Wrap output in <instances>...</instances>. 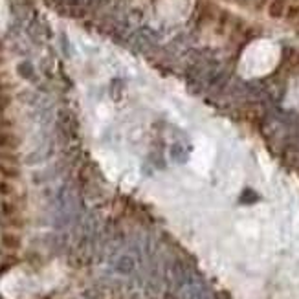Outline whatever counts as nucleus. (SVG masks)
I'll list each match as a JSON object with an SVG mask.
<instances>
[{
    "mask_svg": "<svg viewBox=\"0 0 299 299\" xmlns=\"http://www.w3.org/2000/svg\"><path fill=\"white\" fill-rule=\"evenodd\" d=\"M6 24H8V6L6 0H0V31L4 30Z\"/></svg>",
    "mask_w": 299,
    "mask_h": 299,
    "instance_id": "f257e3e1",
    "label": "nucleus"
}]
</instances>
